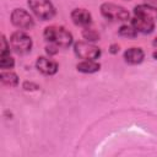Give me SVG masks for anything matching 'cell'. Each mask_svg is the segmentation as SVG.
Here are the masks:
<instances>
[{"mask_svg":"<svg viewBox=\"0 0 157 157\" xmlns=\"http://www.w3.org/2000/svg\"><path fill=\"white\" fill-rule=\"evenodd\" d=\"M10 45L17 54H26L32 48V39L25 32H15L10 38Z\"/></svg>","mask_w":157,"mask_h":157,"instance_id":"obj_4","label":"cell"},{"mask_svg":"<svg viewBox=\"0 0 157 157\" xmlns=\"http://www.w3.org/2000/svg\"><path fill=\"white\" fill-rule=\"evenodd\" d=\"M11 22L22 29H31L34 26L32 16L23 9H15L11 13Z\"/></svg>","mask_w":157,"mask_h":157,"instance_id":"obj_6","label":"cell"},{"mask_svg":"<svg viewBox=\"0 0 157 157\" xmlns=\"http://www.w3.org/2000/svg\"><path fill=\"white\" fill-rule=\"evenodd\" d=\"M144 56H145V54L141 48H130L124 53L125 61L129 64H132V65L140 64L144 60Z\"/></svg>","mask_w":157,"mask_h":157,"instance_id":"obj_11","label":"cell"},{"mask_svg":"<svg viewBox=\"0 0 157 157\" xmlns=\"http://www.w3.org/2000/svg\"><path fill=\"white\" fill-rule=\"evenodd\" d=\"M147 2V5L150 6H153V7H157V0H145Z\"/></svg>","mask_w":157,"mask_h":157,"instance_id":"obj_21","label":"cell"},{"mask_svg":"<svg viewBox=\"0 0 157 157\" xmlns=\"http://www.w3.org/2000/svg\"><path fill=\"white\" fill-rule=\"evenodd\" d=\"M101 67V65L98 63H96L94 60H83L81 63H78L76 65V69L83 74H92L98 71Z\"/></svg>","mask_w":157,"mask_h":157,"instance_id":"obj_12","label":"cell"},{"mask_svg":"<svg viewBox=\"0 0 157 157\" xmlns=\"http://www.w3.org/2000/svg\"><path fill=\"white\" fill-rule=\"evenodd\" d=\"M36 67L44 75H54L58 71V64L56 61L45 58V56H39L36 61Z\"/></svg>","mask_w":157,"mask_h":157,"instance_id":"obj_8","label":"cell"},{"mask_svg":"<svg viewBox=\"0 0 157 157\" xmlns=\"http://www.w3.org/2000/svg\"><path fill=\"white\" fill-rule=\"evenodd\" d=\"M71 20L75 25L77 26H90L91 22H92V16L91 13L85 10V9H75L72 12H71Z\"/></svg>","mask_w":157,"mask_h":157,"instance_id":"obj_9","label":"cell"},{"mask_svg":"<svg viewBox=\"0 0 157 157\" xmlns=\"http://www.w3.org/2000/svg\"><path fill=\"white\" fill-rule=\"evenodd\" d=\"M131 26L137 32L144 33V34H148V33H151L155 29V21L148 20V18H145V17L135 16L131 20Z\"/></svg>","mask_w":157,"mask_h":157,"instance_id":"obj_7","label":"cell"},{"mask_svg":"<svg viewBox=\"0 0 157 157\" xmlns=\"http://www.w3.org/2000/svg\"><path fill=\"white\" fill-rule=\"evenodd\" d=\"M134 13L135 16L139 17H145L152 21L157 20V7L150 6V5H137L134 9Z\"/></svg>","mask_w":157,"mask_h":157,"instance_id":"obj_10","label":"cell"},{"mask_svg":"<svg viewBox=\"0 0 157 157\" xmlns=\"http://www.w3.org/2000/svg\"><path fill=\"white\" fill-rule=\"evenodd\" d=\"M118 52H119V45H118V44H112V45H110V53L115 54V53H118Z\"/></svg>","mask_w":157,"mask_h":157,"instance_id":"obj_20","label":"cell"},{"mask_svg":"<svg viewBox=\"0 0 157 157\" xmlns=\"http://www.w3.org/2000/svg\"><path fill=\"white\" fill-rule=\"evenodd\" d=\"M119 34L123 36V37H126V38H135L136 34H137V31L132 26L124 25L119 28Z\"/></svg>","mask_w":157,"mask_h":157,"instance_id":"obj_15","label":"cell"},{"mask_svg":"<svg viewBox=\"0 0 157 157\" xmlns=\"http://www.w3.org/2000/svg\"><path fill=\"white\" fill-rule=\"evenodd\" d=\"M82 36H83V38H85L86 40H88V42H96V40L99 39V34H98L96 31L90 29V28H85V29L82 31Z\"/></svg>","mask_w":157,"mask_h":157,"instance_id":"obj_16","label":"cell"},{"mask_svg":"<svg viewBox=\"0 0 157 157\" xmlns=\"http://www.w3.org/2000/svg\"><path fill=\"white\" fill-rule=\"evenodd\" d=\"M45 40H48L50 44L56 45L58 48H67L72 43V34L66 31L64 27L59 26H50L44 29L43 33Z\"/></svg>","mask_w":157,"mask_h":157,"instance_id":"obj_1","label":"cell"},{"mask_svg":"<svg viewBox=\"0 0 157 157\" xmlns=\"http://www.w3.org/2000/svg\"><path fill=\"white\" fill-rule=\"evenodd\" d=\"M153 58H155V59H157V52H155V53H153Z\"/></svg>","mask_w":157,"mask_h":157,"instance_id":"obj_23","label":"cell"},{"mask_svg":"<svg viewBox=\"0 0 157 157\" xmlns=\"http://www.w3.org/2000/svg\"><path fill=\"white\" fill-rule=\"evenodd\" d=\"M101 12L102 15L110 20V21H128L129 20V12L123 6L112 4V2H104L101 5Z\"/></svg>","mask_w":157,"mask_h":157,"instance_id":"obj_3","label":"cell"},{"mask_svg":"<svg viewBox=\"0 0 157 157\" xmlns=\"http://www.w3.org/2000/svg\"><path fill=\"white\" fill-rule=\"evenodd\" d=\"M75 54L83 60H96L101 55V49L88 42H77L74 45Z\"/></svg>","mask_w":157,"mask_h":157,"instance_id":"obj_5","label":"cell"},{"mask_svg":"<svg viewBox=\"0 0 157 157\" xmlns=\"http://www.w3.org/2000/svg\"><path fill=\"white\" fill-rule=\"evenodd\" d=\"M153 45L157 48V38H155V40H153Z\"/></svg>","mask_w":157,"mask_h":157,"instance_id":"obj_22","label":"cell"},{"mask_svg":"<svg viewBox=\"0 0 157 157\" xmlns=\"http://www.w3.org/2000/svg\"><path fill=\"white\" fill-rule=\"evenodd\" d=\"M23 88L26 91H32V90H38L39 87H38V85H36L33 82H25L23 83Z\"/></svg>","mask_w":157,"mask_h":157,"instance_id":"obj_18","label":"cell"},{"mask_svg":"<svg viewBox=\"0 0 157 157\" xmlns=\"http://www.w3.org/2000/svg\"><path fill=\"white\" fill-rule=\"evenodd\" d=\"M9 44L6 42V38L2 36L1 37V53L0 54H5V53H10V49H9Z\"/></svg>","mask_w":157,"mask_h":157,"instance_id":"obj_17","label":"cell"},{"mask_svg":"<svg viewBox=\"0 0 157 157\" xmlns=\"http://www.w3.org/2000/svg\"><path fill=\"white\" fill-rule=\"evenodd\" d=\"M28 6L34 15L43 21L50 20L55 15V9L50 0H28Z\"/></svg>","mask_w":157,"mask_h":157,"instance_id":"obj_2","label":"cell"},{"mask_svg":"<svg viewBox=\"0 0 157 157\" xmlns=\"http://www.w3.org/2000/svg\"><path fill=\"white\" fill-rule=\"evenodd\" d=\"M0 78H1V82L4 85L10 86V87H15L18 83V77L12 71H2L0 75Z\"/></svg>","mask_w":157,"mask_h":157,"instance_id":"obj_13","label":"cell"},{"mask_svg":"<svg viewBox=\"0 0 157 157\" xmlns=\"http://www.w3.org/2000/svg\"><path fill=\"white\" fill-rule=\"evenodd\" d=\"M45 49H47V53H48L49 55H54V54H56V53H58V47H56V45H54V44L48 45Z\"/></svg>","mask_w":157,"mask_h":157,"instance_id":"obj_19","label":"cell"},{"mask_svg":"<svg viewBox=\"0 0 157 157\" xmlns=\"http://www.w3.org/2000/svg\"><path fill=\"white\" fill-rule=\"evenodd\" d=\"M15 65V60L10 55V53H5V54H0V67L1 69H12Z\"/></svg>","mask_w":157,"mask_h":157,"instance_id":"obj_14","label":"cell"}]
</instances>
